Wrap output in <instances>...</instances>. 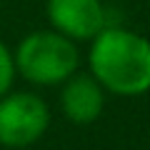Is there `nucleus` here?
Listing matches in <instances>:
<instances>
[{
	"mask_svg": "<svg viewBox=\"0 0 150 150\" xmlns=\"http://www.w3.org/2000/svg\"><path fill=\"white\" fill-rule=\"evenodd\" d=\"M90 75L123 98H135L150 90V40L125 28H103L93 38Z\"/></svg>",
	"mask_w": 150,
	"mask_h": 150,
	"instance_id": "obj_1",
	"label": "nucleus"
},
{
	"mask_svg": "<svg viewBox=\"0 0 150 150\" xmlns=\"http://www.w3.org/2000/svg\"><path fill=\"white\" fill-rule=\"evenodd\" d=\"M15 68L35 85L65 83L78 68V48L58 30L33 33L18 45Z\"/></svg>",
	"mask_w": 150,
	"mask_h": 150,
	"instance_id": "obj_2",
	"label": "nucleus"
},
{
	"mask_svg": "<svg viewBox=\"0 0 150 150\" xmlns=\"http://www.w3.org/2000/svg\"><path fill=\"white\" fill-rule=\"evenodd\" d=\"M50 125V110L33 93H13L0 98V145L28 148Z\"/></svg>",
	"mask_w": 150,
	"mask_h": 150,
	"instance_id": "obj_3",
	"label": "nucleus"
},
{
	"mask_svg": "<svg viewBox=\"0 0 150 150\" xmlns=\"http://www.w3.org/2000/svg\"><path fill=\"white\" fill-rule=\"evenodd\" d=\"M48 20L70 40H93L105 28L100 0H48Z\"/></svg>",
	"mask_w": 150,
	"mask_h": 150,
	"instance_id": "obj_4",
	"label": "nucleus"
},
{
	"mask_svg": "<svg viewBox=\"0 0 150 150\" xmlns=\"http://www.w3.org/2000/svg\"><path fill=\"white\" fill-rule=\"evenodd\" d=\"M65 118L75 125H88L100 118L105 108V90L93 75H70L60 95Z\"/></svg>",
	"mask_w": 150,
	"mask_h": 150,
	"instance_id": "obj_5",
	"label": "nucleus"
},
{
	"mask_svg": "<svg viewBox=\"0 0 150 150\" xmlns=\"http://www.w3.org/2000/svg\"><path fill=\"white\" fill-rule=\"evenodd\" d=\"M13 75H15V60H13L10 50L0 43V98L10 90V85H13Z\"/></svg>",
	"mask_w": 150,
	"mask_h": 150,
	"instance_id": "obj_6",
	"label": "nucleus"
}]
</instances>
